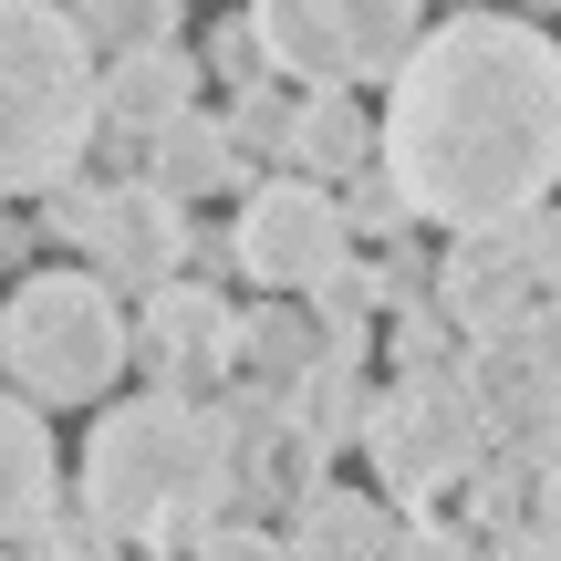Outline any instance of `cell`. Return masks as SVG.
<instances>
[{
    "label": "cell",
    "instance_id": "6da1fadb",
    "mask_svg": "<svg viewBox=\"0 0 561 561\" xmlns=\"http://www.w3.org/2000/svg\"><path fill=\"white\" fill-rule=\"evenodd\" d=\"M385 178L416 229H510L561 187V42L520 11H447L385 83Z\"/></svg>",
    "mask_w": 561,
    "mask_h": 561
},
{
    "label": "cell",
    "instance_id": "7a4b0ae2",
    "mask_svg": "<svg viewBox=\"0 0 561 561\" xmlns=\"http://www.w3.org/2000/svg\"><path fill=\"white\" fill-rule=\"evenodd\" d=\"M229 489H240V458H229L219 405L187 396H125L94 416L83 437V520L104 541H157V551H198L208 530H229Z\"/></svg>",
    "mask_w": 561,
    "mask_h": 561
},
{
    "label": "cell",
    "instance_id": "3957f363",
    "mask_svg": "<svg viewBox=\"0 0 561 561\" xmlns=\"http://www.w3.org/2000/svg\"><path fill=\"white\" fill-rule=\"evenodd\" d=\"M104 136V53L53 0H0V187L53 198Z\"/></svg>",
    "mask_w": 561,
    "mask_h": 561
},
{
    "label": "cell",
    "instance_id": "277c9868",
    "mask_svg": "<svg viewBox=\"0 0 561 561\" xmlns=\"http://www.w3.org/2000/svg\"><path fill=\"white\" fill-rule=\"evenodd\" d=\"M0 364H11V396L32 405H94L125 385L136 364V322L125 291L104 271H32L0 312Z\"/></svg>",
    "mask_w": 561,
    "mask_h": 561
},
{
    "label": "cell",
    "instance_id": "5b68a950",
    "mask_svg": "<svg viewBox=\"0 0 561 561\" xmlns=\"http://www.w3.org/2000/svg\"><path fill=\"white\" fill-rule=\"evenodd\" d=\"M364 458H375V489L405 510H437L458 479H479L489 458V396L468 364H437V375H396L364 416Z\"/></svg>",
    "mask_w": 561,
    "mask_h": 561
},
{
    "label": "cell",
    "instance_id": "8992f818",
    "mask_svg": "<svg viewBox=\"0 0 561 561\" xmlns=\"http://www.w3.org/2000/svg\"><path fill=\"white\" fill-rule=\"evenodd\" d=\"M271 73H291L301 94H364L396 83L426 42V0H250Z\"/></svg>",
    "mask_w": 561,
    "mask_h": 561
},
{
    "label": "cell",
    "instance_id": "52a82bcc",
    "mask_svg": "<svg viewBox=\"0 0 561 561\" xmlns=\"http://www.w3.org/2000/svg\"><path fill=\"white\" fill-rule=\"evenodd\" d=\"M240 280H261V291L280 301H312V291H333L343 271H354V219H343V198L322 178H250V198H240Z\"/></svg>",
    "mask_w": 561,
    "mask_h": 561
},
{
    "label": "cell",
    "instance_id": "ba28073f",
    "mask_svg": "<svg viewBox=\"0 0 561 561\" xmlns=\"http://www.w3.org/2000/svg\"><path fill=\"white\" fill-rule=\"evenodd\" d=\"M83 261L115 280V291L157 301L167 280H187V261H198L187 198H167L157 178H104V208H94V240H83Z\"/></svg>",
    "mask_w": 561,
    "mask_h": 561
},
{
    "label": "cell",
    "instance_id": "9c48e42d",
    "mask_svg": "<svg viewBox=\"0 0 561 561\" xmlns=\"http://www.w3.org/2000/svg\"><path fill=\"white\" fill-rule=\"evenodd\" d=\"M229 364H240V312H229L208 280H167L136 312V375L157 385V396H198Z\"/></svg>",
    "mask_w": 561,
    "mask_h": 561
},
{
    "label": "cell",
    "instance_id": "30bf717a",
    "mask_svg": "<svg viewBox=\"0 0 561 561\" xmlns=\"http://www.w3.org/2000/svg\"><path fill=\"white\" fill-rule=\"evenodd\" d=\"M437 291H447V322H458L468 343H500V333H520V322H541V280L520 261V229H468V240L447 250Z\"/></svg>",
    "mask_w": 561,
    "mask_h": 561
},
{
    "label": "cell",
    "instance_id": "8fae6325",
    "mask_svg": "<svg viewBox=\"0 0 561 561\" xmlns=\"http://www.w3.org/2000/svg\"><path fill=\"white\" fill-rule=\"evenodd\" d=\"M53 405L11 396L0 405V530H11L21 551L53 541V510H62V458H53Z\"/></svg>",
    "mask_w": 561,
    "mask_h": 561
},
{
    "label": "cell",
    "instance_id": "7c38bea8",
    "mask_svg": "<svg viewBox=\"0 0 561 561\" xmlns=\"http://www.w3.org/2000/svg\"><path fill=\"white\" fill-rule=\"evenodd\" d=\"M396 510L375 500V489H343V479H322L312 500L291 510V530H280V551L291 561H396Z\"/></svg>",
    "mask_w": 561,
    "mask_h": 561
},
{
    "label": "cell",
    "instance_id": "4fadbf2b",
    "mask_svg": "<svg viewBox=\"0 0 561 561\" xmlns=\"http://www.w3.org/2000/svg\"><path fill=\"white\" fill-rule=\"evenodd\" d=\"M198 115V62L187 53H136V62H104V136H146L157 146L167 125Z\"/></svg>",
    "mask_w": 561,
    "mask_h": 561
},
{
    "label": "cell",
    "instance_id": "5bb4252c",
    "mask_svg": "<svg viewBox=\"0 0 561 561\" xmlns=\"http://www.w3.org/2000/svg\"><path fill=\"white\" fill-rule=\"evenodd\" d=\"M322 354H333V343H322V312H301V301L261 291V301L240 312V375L261 385V396H291Z\"/></svg>",
    "mask_w": 561,
    "mask_h": 561
},
{
    "label": "cell",
    "instance_id": "9a60e30c",
    "mask_svg": "<svg viewBox=\"0 0 561 561\" xmlns=\"http://www.w3.org/2000/svg\"><path fill=\"white\" fill-rule=\"evenodd\" d=\"M375 157H385V136L364 125V104H354V94H301V125H291V178L354 187Z\"/></svg>",
    "mask_w": 561,
    "mask_h": 561
},
{
    "label": "cell",
    "instance_id": "2e32d148",
    "mask_svg": "<svg viewBox=\"0 0 561 561\" xmlns=\"http://www.w3.org/2000/svg\"><path fill=\"white\" fill-rule=\"evenodd\" d=\"M146 178L167 187V198H219V187H240L250 178V157H240V136H229V115H187V125H167L157 136V167Z\"/></svg>",
    "mask_w": 561,
    "mask_h": 561
},
{
    "label": "cell",
    "instance_id": "e0dca14e",
    "mask_svg": "<svg viewBox=\"0 0 561 561\" xmlns=\"http://www.w3.org/2000/svg\"><path fill=\"white\" fill-rule=\"evenodd\" d=\"M364 416H375V396H364V364L354 354H322L312 375L291 385V426L333 458V447H364Z\"/></svg>",
    "mask_w": 561,
    "mask_h": 561
},
{
    "label": "cell",
    "instance_id": "ac0fdd59",
    "mask_svg": "<svg viewBox=\"0 0 561 561\" xmlns=\"http://www.w3.org/2000/svg\"><path fill=\"white\" fill-rule=\"evenodd\" d=\"M73 21L104 62H136V53H178L187 0H73Z\"/></svg>",
    "mask_w": 561,
    "mask_h": 561
},
{
    "label": "cell",
    "instance_id": "d6986e66",
    "mask_svg": "<svg viewBox=\"0 0 561 561\" xmlns=\"http://www.w3.org/2000/svg\"><path fill=\"white\" fill-rule=\"evenodd\" d=\"M291 125H301V94H240V115H229V136H240V157H280L291 167Z\"/></svg>",
    "mask_w": 561,
    "mask_h": 561
},
{
    "label": "cell",
    "instance_id": "ffe728a7",
    "mask_svg": "<svg viewBox=\"0 0 561 561\" xmlns=\"http://www.w3.org/2000/svg\"><path fill=\"white\" fill-rule=\"evenodd\" d=\"M312 301H322V343H333V354H364V322H375L385 280L375 271H343L333 291H312Z\"/></svg>",
    "mask_w": 561,
    "mask_h": 561
},
{
    "label": "cell",
    "instance_id": "44dd1931",
    "mask_svg": "<svg viewBox=\"0 0 561 561\" xmlns=\"http://www.w3.org/2000/svg\"><path fill=\"white\" fill-rule=\"evenodd\" d=\"M343 219H354V229H375V240H405V229H416V208H405V187L385 178V157L364 167L354 187H343Z\"/></svg>",
    "mask_w": 561,
    "mask_h": 561
},
{
    "label": "cell",
    "instance_id": "7402d4cb",
    "mask_svg": "<svg viewBox=\"0 0 561 561\" xmlns=\"http://www.w3.org/2000/svg\"><path fill=\"white\" fill-rule=\"evenodd\" d=\"M396 364H405V375H437V364L447 354H458V322H447V312H426V301H396Z\"/></svg>",
    "mask_w": 561,
    "mask_h": 561
},
{
    "label": "cell",
    "instance_id": "603a6c76",
    "mask_svg": "<svg viewBox=\"0 0 561 561\" xmlns=\"http://www.w3.org/2000/svg\"><path fill=\"white\" fill-rule=\"evenodd\" d=\"M208 62H219V83H240V94H261V73H271V53H261V21H219L208 32Z\"/></svg>",
    "mask_w": 561,
    "mask_h": 561
},
{
    "label": "cell",
    "instance_id": "cb8c5ba5",
    "mask_svg": "<svg viewBox=\"0 0 561 561\" xmlns=\"http://www.w3.org/2000/svg\"><path fill=\"white\" fill-rule=\"evenodd\" d=\"M94 208H104V178H62L53 198H42V240L83 250V240H94Z\"/></svg>",
    "mask_w": 561,
    "mask_h": 561
},
{
    "label": "cell",
    "instance_id": "d4e9b609",
    "mask_svg": "<svg viewBox=\"0 0 561 561\" xmlns=\"http://www.w3.org/2000/svg\"><path fill=\"white\" fill-rule=\"evenodd\" d=\"M510 229H520L530 280H541V291H561V208H530V219H510Z\"/></svg>",
    "mask_w": 561,
    "mask_h": 561
},
{
    "label": "cell",
    "instance_id": "484cf974",
    "mask_svg": "<svg viewBox=\"0 0 561 561\" xmlns=\"http://www.w3.org/2000/svg\"><path fill=\"white\" fill-rule=\"evenodd\" d=\"M178 561H291V551H280L271 530H250V520H229V530H208V541H198V551H178Z\"/></svg>",
    "mask_w": 561,
    "mask_h": 561
},
{
    "label": "cell",
    "instance_id": "4316f807",
    "mask_svg": "<svg viewBox=\"0 0 561 561\" xmlns=\"http://www.w3.org/2000/svg\"><path fill=\"white\" fill-rule=\"evenodd\" d=\"M396 561H479V551H468V541H458L447 520H416V530L396 541Z\"/></svg>",
    "mask_w": 561,
    "mask_h": 561
},
{
    "label": "cell",
    "instance_id": "83f0119b",
    "mask_svg": "<svg viewBox=\"0 0 561 561\" xmlns=\"http://www.w3.org/2000/svg\"><path fill=\"white\" fill-rule=\"evenodd\" d=\"M520 21H561V0H520Z\"/></svg>",
    "mask_w": 561,
    "mask_h": 561
},
{
    "label": "cell",
    "instance_id": "f1b7e54d",
    "mask_svg": "<svg viewBox=\"0 0 561 561\" xmlns=\"http://www.w3.org/2000/svg\"><path fill=\"white\" fill-rule=\"evenodd\" d=\"M458 11H468V0H458Z\"/></svg>",
    "mask_w": 561,
    "mask_h": 561
}]
</instances>
